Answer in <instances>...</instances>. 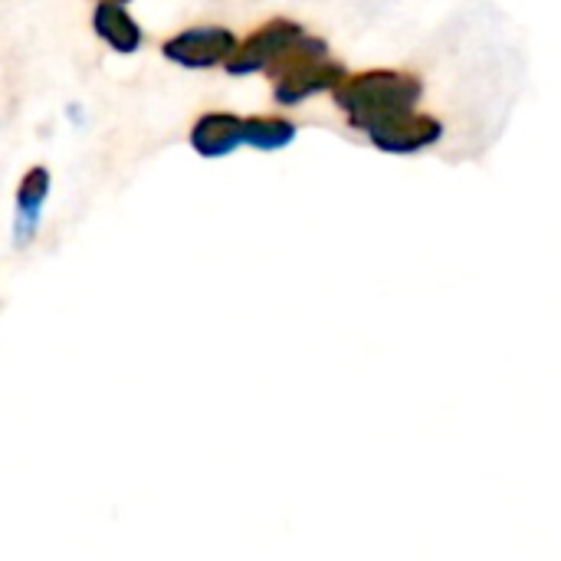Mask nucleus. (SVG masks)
I'll use <instances>...</instances> for the list:
<instances>
[{"label": "nucleus", "mask_w": 561, "mask_h": 561, "mask_svg": "<svg viewBox=\"0 0 561 561\" xmlns=\"http://www.w3.org/2000/svg\"><path fill=\"white\" fill-rule=\"evenodd\" d=\"M332 92H335L339 108L352 118V125L368 131L371 125H378L385 118L411 112L421 102L424 85L411 72L371 69V72H358L352 79H342Z\"/></svg>", "instance_id": "nucleus-1"}, {"label": "nucleus", "mask_w": 561, "mask_h": 561, "mask_svg": "<svg viewBox=\"0 0 561 561\" xmlns=\"http://www.w3.org/2000/svg\"><path fill=\"white\" fill-rule=\"evenodd\" d=\"M368 135H371V141H375L381 151L411 154V151H421V148L440 141L444 125H440L434 115H417V112L411 108V112H404V115H394V118H385V122L371 125Z\"/></svg>", "instance_id": "nucleus-2"}, {"label": "nucleus", "mask_w": 561, "mask_h": 561, "mask_svg": "<svg viewBox=\"0 0 561 561\" xmlns=\"http://www.w3.org/2000/svg\"><path fill=\"white\" fill-rule=\"evenodd\" d=\"M237 49V36L230 30H187L164 43V56L181 66H214Z\"/></svg>", "instance_id": "nucleus-3"}, {"label": "nucleus", "mask_w": 561, "mask_h": 561, "mask_svg": "<svg viewBox=\"0 0 561 561\" xmlns=\"http://www.w3.org/2000/svg\"><path fill=\"white\" fill-rule=\"evenodd\" d=\"M302 30L296 26V23H289V20H273V23H266L263 30H256L247 43H243V49H237V56H233V62H230V72H256V69H266L296 36H299Z\"/></svg>", "instance_id": "nucleus-4"}, {"label": "nucleus", "mask_w": 561, "mask_h": 561, "mask_svg": "<svg viewBox=\"0 0 561 561\" xmlns=\"http://www.w3.org/2000/svg\"><path fill=\"white\" fill-rule=\"evenodd\" d=\"M194 148L201 154H227L233 145L243 141V122L237 115H227V112H217V115H204L197 125H194V135H191Z\"/></svg>", "instance_id": "nucleus-5"}, {"label": "nucleus", "mask_w": 561, "mask_h": 561, "mask_svg": "<svg viewBox=\"0 0 561 561\" xmlns=\"http://www.w3.org/2000/svg\"><path fill=\"white\" fill-rule=\"evenodd\" d=\"M95 30H99L118 53H131V49H138V43H141V33H138L135 20H131L118 3H102V7L95 10Z\"/></svg>", "instance_id": "nucleus-6"}, {"label": "nucleus", "mask_w": 561, "mask_h": 561, "mask_svg": "<svg viewBox=\"0 0 561 561\" xmlns=\"http://www.w3.org/2000/svg\"><path fill=\"white\" fill-rule=\"evenodd\" d=\"M293 135H296V128L286 118H250V122H243V141H250L256 148H283L293 141Z\"/></svg>", "instance_id": "nucleus-7"}, {"label": "nucleus", "mask_w": 561, "mask_h": 561, "mask_svg": "<svg viewBox=\"0 0 561 561\" xmlns=\"http://www.w3.org/2000/svg\"><path fill=\"white\" fill-rule=\"evenodd\" d=\"M43 194H46V171L36 168V171L26 174V181H23V187H20V207L36 210V204L43 201Z\"/></svg>", "instance_id": "nucleus-8"}, {"label": "nucleus", "mask_w": 561, "mask_h": 561, "mask_svg": "<svg viewBox=\"0 0 561 561\" xmlns=\"http://www.w3.org/2000/svg\"><path fill=\"white\" fill-rule=\"evenodd\" d=\"M102 3H125V0H102Z\"/></svg>", "instance_id": "nucleus-9"}]
</instances>
